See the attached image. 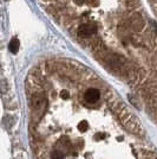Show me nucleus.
Wrapping results in <instances>:
<instances>
[{
	"label": "nucleus",
	"instance_id": "1",
	"mask_svg": "<svg viewBox=\"0 0 157 159\" xmlns=\"http://www.w3.org/2000/svg\"><path fill=\"white\" fill-rule=\"evenodd\" d=\"M83 98H84L86 103L95 105V103H97L99 100H100V92H99L97 88H89V89L85 90Z\"/></svg>",
	"mask_w": 157,
	"mask_h": 159
},
{
	"label": "nucleus",
	"instance_id": "2",
	"mask_svg": "<svg viewBox=\"0 0 157 159\" xmlns=\"http://www.w3.org/2000/svg\"><path fill=\"white\" fill-rule=\"evenodd\" d=\"M97 31V26L93 23H89V24H83L78 27V34L80 37L85 38V37H90L93 33Z\"/></svg>",
	"mask_w": 157,
	"mask_h": 159
},
{
	"label": "nucleus",
	"instance_id": "3",
	"mask_svg": "<svg viewBox=\"0 0 157 159\" xmlns=\"http://www.w3.org/2000/svg\"><path fill=\"white\" fill-rule=\"evenodd\" d=\"M19 47H20L19 39H17V38H13V39L10 42L8 49H10V51H11L12 53H17L18 51H19Z\"/></svg>",
	"mask_w": 157,
	"mask_h": 159
}]
</instances>
